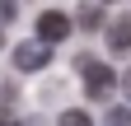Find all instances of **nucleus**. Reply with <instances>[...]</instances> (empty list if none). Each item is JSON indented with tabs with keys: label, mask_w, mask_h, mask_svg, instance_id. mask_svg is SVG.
Listing matches in <instances>:
<instances>
[{
	"label": "nucleus",
	"mask_w": 131,
	"mask_h": 126,
	"mask_svg": "<svg viewBox=\"0 0 131 126\" xmlns=\"http://www.w3.org/2000/svg\"><path fill=\"white\" fill-rule=\"evenodd\" d=\"M122 84H126V98H131V70H126V80H122Z\"/></svg>",
	"instance_id": "obj_10"
},
{
	"label": "nucleus",
	"mask_w": 131,
	"mask_h": 126,
	"mask_svg": "<svg viewBox=\"0 0 131 126\" xmlns=\"http://www.w3.org/2000/svg\"><path fill=\"white\" fill-rule=\"evenodd\" d=\"M80 70H84V89H89V98H108V89H112V70L103 66V61L80 56Z\"/></svg>",
	"instance_id": "obj_2"
},
{
	"label": "nucleus",
	"mask_w": 131,
	"mask_h": 126,
	"mask_svg": "<svg viewBox=\"0 0 131 126\" xmlns=\"http://www.w3.org/2000/svg\"><path fill=\"white\" fill-rule=\"evenodd\" d=\"M70 19H66V14L61 9H47L42 14V19H38V37H47V42H66V37H70Z\"/></svg>",
	"instance_id": "obj_3"
},
{
	"label": "nucleus",
	"mask_w": 131,
	"mask_h": 126,
	"mask_svg": "<svg viewBox=\"0 0 131 126\" xmlns=\"http://www.w3.org/2000/svg\"><path fill=\"white\" fill-rule=\"evenodd\" d=\"M42 66H52V42L47 37L14 47V70H42Z\"/></svg>",
	"instance_id": "obj_1"
},
{
	"label": "nucleus",
	"mask_w": 131,
	"mask_h": 126,
	"mask_svg": "<svg viewBox=\"0 0 131 126\" xmlns=\"http://www.w3.org/2000/svg\"><path fill=\"white\" fill-rule=\"evenodd\" d=\"M108 126H131V107H112V112H108Z\"/></svg>",
	"instance_id": "obj_5"
},
{
	"label": "nucleus",
	"mask_w": 131,
	"mask_h": 126,
	"mask_svg": "<svg viewBox=\"0 0 131 126\" xmlns=\"http://www.w3.org/2000/svg\"><path fill=\"white\" fill-rule=\"evenodd\" d=\"M98 19H103V14H98V5H89L84 14H80V28H98Z\"/></svg>",
	"instance_id": "obj_7"
},
{
	"label": "nucleus",
	"mask_w": 131,
	"mask_h": 126,
	"mask_svg": "<svg viewBox=\"0 0 131 126\" xmlns=\"http://www.w3.org/2000/svg\"><path fill=\"white\" fill-rule=\"evenodd\" d=\"M14 14H19V5L14 0H0V23H14Z\"/></svg>",
	"instance_id": "obj_8"
},
{
	"label": "nucleus",
	"mask_w": 131,
	"mask_h": 126,
	"mask_svg": "<svg viewBox=\"0 0 131 126\" xmlns=\"http://www.w3.org/2000/svg\"><path fill=\"white\" fill-rule=\"evenodd\" d=\"M0 126H19V121H14V117H0Z\"/></svg>",
	"instance_id": "obj_9"
},
{
	"label": "nucleus",
	"mask_w": 131,
	"mask_h": 126,
	"mask_svg": "<svg viewBox=\"0 0 131 126\" xmlns=\"http://www.w3.org/2000/svg\"><path fill=\"white\" fill-rule=\"evenodd\" d=\"M108 47H112V52H126V47H131V14H122V19L108 28Z\"/></svg>",
	"instance_id": "obj_4"
},
{
	"label": "nucleus",
	"mask_w": 131,
	"mask_h": 126,
	"mask_svg": "<svg viewBox=\"0 0 131 126\" xmlns=\"http://www.w3.org/2000/svg\"><path fill=\"white\" fill-rule=\"evenodd\" d=\"M61 126H94V121H89V112H80V107H75V112L61 117Z\"/></svg>",
	"instance_id": "obj_6"
}]
</instances>
